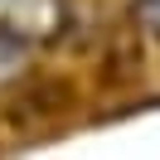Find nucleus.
Listing matches in <instances>:
<instances>
[{
	"label": "nucleus",
	"instance_id": "1",
	"mask_svg": "<svg viewBox=\"0 0 160 160\" xmlns=\"http://www.w3.org/2000/svg\"><path fill=\"white\" fill-rule=\"evenodd\" d=\"M24 58H29L24 39H20V34H10V29H0V82H10L15 73L24 68Z\"/></svg>",
	"mask_w": 160,
	"mask_h": 160
}]
</instances>
